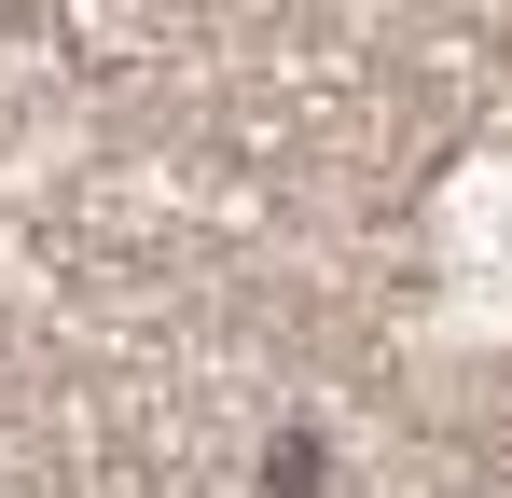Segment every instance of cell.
Here are the masks:
<instances>
[{
    "mask_svg": "<svg viewBox=\"0 0 512 498\" xmlns=\"http://www.w3.org/2000/svg\"><path fill=\"white\" fill-rule=\"evenodd\" d=\"M263 485H277V498H305V485H319V429H291V443L263 457Z\"/></svg>",
    "mask_w": 512,
    "mask_h": 498,
    "instance_id": "obj_1",
    "label": "cell"
}]
</instances>
